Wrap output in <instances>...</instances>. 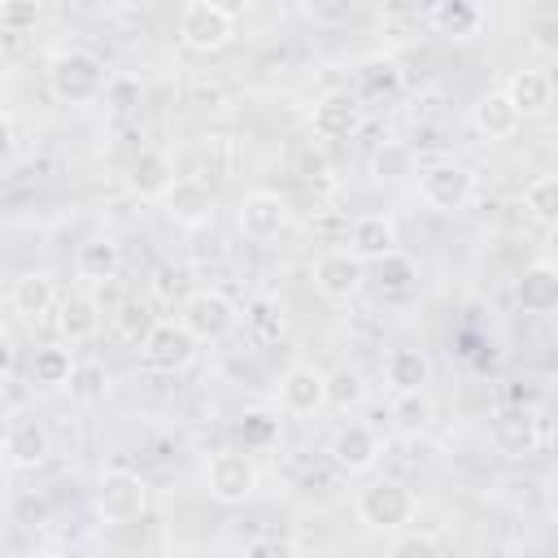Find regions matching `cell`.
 I'll use <instances>...</instances> for the list:
<instances>
[{
	"label": "cell",
	"mask_w": 558,
	"mask_h": 558,
	"mask_svg": "<svg viewBox=\"0 0 558 558\" xmlns=\"http://www.w3.org/2000/svg\"><path fill=\"white\" fill-rule=\"evenodd\" d=\"M48 92L61 105H92L109 92V74L105 61L92 48H61L48 61Z\"/></svg>",
	"instance_id": "1"
},
{
	"label": "cell",
	"mask_w": 558,
	"mask_h": 558,
	"mask_svg": "<svg viewBox=\"0 0 558 558\" xmlns=\"http://www.w3.org/2000/svg\"><path fill=\"white\" fill-rule=\"evenodd\" d=\"M353 510H357V519L371 532H401L418 514V497L410 493V484H401L392 475H379V480H371V484L357 488Z\"/></svg>",
	"instance_id": "2"
},
{
	"label": "cell",
	"mask_w": 558,
	"mask_h": 558,
	"mask_svg": "<svg viewBox=\"0 0 558 558\" xmlns=\"http://www.w3.org/2000/svg\"><path fill=\"white\" fill-rule=\"evenodd\" d=\"M179 323L196 336V344H218V340H227V336L235 331L240 310H235V301H231L227 292H218V288H196V292L183 296Z\"/></svg>",
	"instance_id": "3"
},
{
	"label": "cell",
	"mask_w": 558,
	"mask_h": 558,
	"mask_svg": "<svg viewBox=\"0 0 558 558\" xmlns=\"http://www.w3.org/2000/svg\"><path fill=\"white\" fill-rule=\"evenodd\" d=\"M144 510H148V484H144V475L131 471V466H109L100 475V484H96V514L105 523L122 527V523H135Z\"/></svg>",
	"instance_id": "4"
},
{
	"label": "cell",
	"mask_w": 558,
	"mask_h": 558,
	"mask_svg": "<svg viewBox=\"0 0 558 558\" xmlns=\"http://www.w3.org/2000/svg\"><path fill=\"white\" fill-rule=\"evenodd\" d=\"M235 35V9L214 4V0H187L179 9V39L192 52H218Z\"/></svg>",
	"instance_id": "5"
},
{
	"label": "cell",
	"mask_w": 558,
	"mask_h": 558,
	"mask_svg": "<svg viewBox=\"0 0 558 558\" xmlns=\"http://www.w3.org/2000/svg\"><path fill=\"white\" fill-rule=\"evenodd\" d=\"M418 196H423V205H432L440 214H458L475 196V174H471V166H462L453 157L427 161L418 170Z\"/></svg>",
	"instance_id": "6"
},
{
	"label": "cell",
	"mask_w": 558,
	"mask_h": 558,
	"mask_svg": "<svg viewBox=\"0 0 558 558\" xmlns=\"http://www.w3.org/2000/svg\"><path fill=\"white\" fill-rule=\"evenodd\" d=\"M205 493L222 506H240L257 493V462L244 449H218L205 462Z\"/></svg>",
	"instance_id": "7"
},
{
	"label": "cell",
	"mask_w": 558,
	"mask_h": 558,
	"mask_svg": "<svg viewBox=\"0 0 558 558\" xmlns=\"http://www.w3.org/2000/svg\"><path fill=\"white\" fill-rule=\"evenodd\" d=\"M379 453H384V445H379V432H375L371 423H344V427H336L331 440H327V458H331L336 471H344V475H366V471H375Z\"/></svg>",
	"instance_id": "8"
},
{
	"label": "cell",
	"mask_w": 558,
	"mask_h": 558,
	"mask_svg": "<svg viewBox=\"0 0 558 558\" xmlns=\"http://www.w3.org/2000/svg\"><path fill=\"white\" fill-rule=\"evenodd\" d=\"M140 357L148 371H161V375H179L192 366L196 357V336L183 327V323H157V331L140 344Z\"/></svg>",
	"instance_id": "9"
},
{
	"label": "cell",
	"mask_w": 558,
	"mask_h": 558,
	"mask_svg": "<svg viewBox=\"0 0 558 558\" xmlns=\"http://www.w3.org/2000/svg\"><path fill=\"white\" fill-rule=\"evenodd\" d=\"M288 218H292V209H288V201H283L279 192H248V196L240 201V209H235L240 235H244V240H257V244L275 240V235L288 227Z\"/></svg>",
	"instance_id": "10"
},
{
	"label": "cell",
	"mask_w": 558,
	"mask_h": 558,
	"mask_svg": "<svg viewBox=\"0 0 558 558\" xmlns=\"http://www.w3.org/2000/svg\"><path fill=\"white\" fill-rule=\"evenodd\" d=\"M349 253L362 262V266H375L392 253H401V235H397V222L388 214H362L349 222Z\"/></svg>",
	"instance_id": "11"
},
{
	"label": "cell",
	"mask_w": 558,
	"mask_h": 558,
	"mask_svg": "<svg viewBox=\"0 0 558 558\" xmlns=\"http://www.w3.org/2000/svg\"><path fill=\"white\" fill-rule=\"evenodd\" d=\"M310 279H314V292H318V296H327V301H349V296H357V288H362V279H366V266H362L349 248H331V253H323V257L314 262Z\"/></svg>",
	"instance_id": "12"
},
{
	"label": "cell",
	"mask_w": 558,
	"mask_h": 558,
	"mask_svg": "<svg viewBox=\"0 0 558 558\" xmlns=\"http://www.w3.org/2000/svg\"><path fill=\"white\" fill-rule=\"evenodd\" d=\"M166 214H170V222L174 227H183V231H196V227H205V222H214V187L205 183V179H196V174H183L170 192H166Z\"/></svg>",
	"instance_id": "13"
},
{
	"label": "cell",
	"mask_w": 558,
	"mask_h": 558,
	"mask_svg": "<svg viewBox=\"0 0 558 558\" xmlns=\"http://www.w3.org/2000/svg\"><path fill=\"white\" fill-rule=\"evenodd\" d=\"M48 453H52V440H48V427L39 418H9V427H4L9 471H35L48 462Z\"/></svg>",
	"instance_id": "14"
},
{
	"label": "cell",
	"mask_w": 558,
	"mask_h": 558,
	"mask_svg": "<svg viewBox=\"0 0 558 558\" xmlns=\"http://www.w3.org/2000/svg\"><path fill=\"white\" fill-rule=\"evenodd\" d=\"M310 126H314L318 140H349L362 126V100L353 92H327V96L314 100Z\"/></svg>",
	"instance_id": "15"
},
{
	"label": "cell",
	"mask_w": 558,
	"mask_h": 558,
	"mask_svg": "<svg viewBox=\"0 0 558 558\" xmlns=\"http://www.w3.org/2000/svg\"><path fill=\"white\" fill-rule=\"evenodd\" d=\"M174 161L161 153V148H140L126 166V187L140 196V201H166V192L174 187Z\"/></svg>",
	"instance_id": "16"
},
{
	"label": "cell",
	"mask_w": 558,
	"mask_h": 558,
	"mask_svg": "<svg viewBox=\"0 0 558 558\" xmlns=\"http://www.w3.org/2000/svg\"><path fill=\"white\" fill-rule=\"evenodd\" d=\"M279 405L288 414H318L327 405V371L318 366H288L279 379Z\"/></svg>",
	"instance_id": "17"
},
{
	"label": "cell",
	"mask_w": 558,
	"mask_h": 558,
	"mask_svg": "<svg viewBox=\"0 0 558 558\" xmlns=\"http://www.w3.org/2000/svg\"><path fill=\"white\" fill-rule=\"evenodd\" d=\"M493 445L506 453V458H527L541 449V418L536 410L527 405H510L497 423H493Z\"/></svg>",
	"instance_id": "18"
},
{
	"label": "cell",
	"mask_w": 558,
	"mask_h": 558,
	"mask_svg": "<svg viewBox=\"0 0 558 558\" xmlns=\"http://www.w3.org/2000/svg\"><path fill=\"white\" fill-rule=\"evenodd\" d=\"M514 301L523 314H554L558 310V266L554 262H532L523 266V275L514 279Z\"/></svg>",
	"instance_id": "19"
},
{
	"label": "cell",
	"mask_w": 558,
	"mask_h": 558,
	"mask_svg": "<svg viewBox=\"0 0 558 558\" xmlns=\"http://www.w3.org/2000/svg\"><path fill=\"white\" fill-rule=\"evenodd\" d=\"M471 122H475V131H480L484 140H510V135H519L523 113L514 109V100L506 96V87H493V92H484V96L475 100Z\"/></svg>",
	"instance_id": "20"
},
{
	"label": "cell",
	"mask_w": 558,
	"mask_h": 558,
	"mask_svg": "<svg viewBox=\"0 0 558 558\" xmlns=\"http://www.w3.org/2000/svg\"><path fill=\"white\" fill-rule=\"evenodd\" d=\"M9 305H13V314H22L31 323H39L44 314H52L57 310V283H52V275H44V270L17 275L13 288H9Z\"/></svg>",
	"instance_id": "21"
},
{
	"label": "cell",
	"mask_w": 558,
	"mask_h": 558,
	"mask_svg": "<svg viewBox=\"0 0 558 558\" xmlns=\"http://www.w3.org/2000/svg\"><path fill=\"white\" fill-rule=\"evenodd\" d=\"M401 65H397V57H366V61H357V70H353V96L357 100H392L397 92H401Z\"/></svg>",
	"instance_id": "22"
},
{
	"label": "cell",
	"mask_w": 558,
	"mask_h": 558,
	"mask_svg": "<svg viewBox=\"0 0 558 558\" xmlns=\"http://www.w3.org/2000/svg\"><path fill=\"white\" fill-rule=\"evenodd\" d=\"M506 96L514 100V109L523 118H536V113H545L554 105V78H549V70H532V65L514 70L510 83H506Z\"/></svg>",
	"instance_id": "23"
},
{
	"label": "cell",
	"mask_w": 558,
	"mask_h": 558,
	"mask_svg": "<svg viewBox=\"0 0 558 558\" xmlns=\"http://www.w3.org/2000/svg\"><path fill=\"white\" fill-rule=\"evenodd\" d=\"M118 262H122V248H118V240H109V235H92V240H83L78 253H74V270H78V279H87V283H113V279H118Z\"/></svg>",
	"instance_id": "24"
},
{
	"label": "cell",
	"mask_w": 558,
	"mask_h": 558,
	"mask_svg": "<svg viewBox=\"0 0 558 558\" xmlns=\"http://www.w3.org/2000/svg\"><path fill=\"white\" fill-rule=\"evenodd\" d=\"M384 379L392 384V392H423L427 379H432V362H427V353H418L410 344H397L384 357Z\"/></svg>",
	"instance_id": "25"
},
{
	"label": "cell",
	"mask_w": 558,
	"mask_h": 558,
	"mask_svg": "<svg viewBox=\"0 0 558 558\" xmlns=\"http://www.w3.org/2000/svg\"><path fill=\"white\" fill-rule=\"evenodd\" d=\"M432 26L440 31V35H449V39H475L480 35V26H484V13L471 4V0H440V4H432Z\"/></svg>",
	"instance_id": "26"
},
{
	"label": "cell",
	"mask_w": 558,
	"mask_h": 558,
	"mask_svg": "<svg viewBox=\"0 0 558 558\" xmlns=\"http://www.w3.org/2000/svg\"><path fill=\"white\" fill-rule=\"evenodd\" d=\"M57 327H61V340L65 344H83L100 327V305L92 296H65L61 301V314H57Z\"/></svg>",
	"instance_id": "27"
},
{
	"label": "cell",
	"mask_w": 558,
	"mask_h": 558,
	"mask_svg": "<svg viewBox=\"0 0 558 558\" xmlns=\"http://www.w3.org/2000/svg\"><path fill=\"white\" fill-rule=\"evenodd\" d=\"M432 414H436V405H432L427 388L423 392H397L392 405H388V418L401 436H423L432 427Z\"/></svg>",
	"instance_id": "28"
},
{
	"label": "cell",
	"mask_w": 558,
	"mask_h": 558,
	"mask_svg": "<svg viewBox=\"0 0 558 558\" xmlns=\"http://www.w3.org/2000/svg\"><path fill=\"white\" fill-rule=\"evenodd\" d=\"M157 314H153V305L148 301H140V296H122L118 301V310H113V331L126 340V344H144L153 331H157Z\"/></svg>",
	"instance_id": "29"
},
{
	"label": "cell",
	"mask_w": 558,
	"mask_h": 558,
	"mask_svg": "<svg viewBox=\"0 0 558 558\" xmlns=\"http://www.w3.org/2000/svg\"><path fill=\"white\" fill-rule=\"evenodd\" d=\"M74 366H78V362L70 357L65 344H48V349H39L35 362H31V384H39V388H61V384L74 379Z\"/></svg>",
	"instance_id": "30"
},
{
	"label": "cell",
	"mask_w": 558,
	"mask_h": 558,
	"mask_svg": "<svg viewBox=\"0 0 558 558\" xmlns=\"http://www.w3.org/2000/svg\"><path fill=\"white\" fill-rule=\"evenodd\" d=\"M371 170H375V179H388V183L410 179V174H414V148L401 144V140H384V144L371 153Z\"/></svg>",
	"instance_id": "31"
},
{
	"label": "cell",
	"mask_w": 558,
	"mask_h": 558,
	"mask_svg": "<svg viewBox=\"0 0 558 558\" xmlns=\"http://www.w3.org/2000/svg\"><path fill=\"white\" fill-rule=\"evenodd\" d=\"M523 209L545 222V227H558V174H536L527 187H523Z\"/></svg>",
	"instance_id": "32"
},
{
	"label": "cell",
	"mask_w": 558,
	"mask_h": 558,
	"mask_svg": "<svg viewBox=\"0 0 558 558\" xmlns=\"http://www.w3.org/2000/svg\"><path fill=\"white\" fill-rule=\"evenodd\" d=\"M414 279H418V270H414V257H410V253H392V257L375 262V283H379V292H388V296L410 292Z\"/></svg>",
	"instance_id": "33"
},
{
	"label": "cell",
	"mask_w": 558,
	"mask_h": 558,
	"mask_svg": "<svg viewBox=\"0 0 558 558\" xmlns=\"http://www.w3.org/2000/svg\"><path fill=\"white\" fill-rule=\"evenodd\" d=\"M362 401H366V379H362V371L340 366V371L327 375V405L353 410V405H362Z\"/></svg>",
	"instance_id": "34"
},
{
	"label": "cell",
	"mask_w": 558,
	"mask_h": 558,
	"mask_svg": "<svg viewBox=\"0 0 558 558\" xmlns=\"http://www.w3.org/2000/svg\"><path fill=\"white\" fill-rule=\"evenodd\" d=\"M240 440H244V449H270V445H279V414L248 410L240 418Z\"/></svg>",
	"instance_id": "35"
},
{
	"label": "cell",
	"mask_w": 558,
	"mask_h": 558,
	"mask_svg": "<svg viewBox=\"0 0 558 558\" xmlns=\"http://www.w3.org/2000/svg\"><path fill=\"white\" fill-rule=\"evenodd\" d=\"M105 392H109V371H105L100 362H78V366H74V379H70V397L83 401V405H92V401H100Z\"/></svg>",
	"instance_id": "36"
},
{
	"label": "cell",
	"mask_w": 558,
	"mask_h": 558,
	"mask_svg": "<svg viewBox=\"0 0 558 558\" xmlns=\"http://www.w3.org/2000/svg\"><path fill=\"white\" fill-rule=\"evenodd\" d=\"M527 48H532L536 57L558 61V13H536V17L527 22Z\"/></svg>",
	"instance_id": "37"
},
{
	"label": "cell",
	"mask_w": 558,
	"mask_h": 558,
	"mask_svg": "<svg viewBox=\"0 0 558 558\" xmlns=\"http://www.w3.org/2000/svg\"><path fill=\"white\" fill-rule=\"evenodd\" d=\"M388 558H445L440 541L432 532H401L388 549Z\"/></svg>",
	"instance_id": "38"
},
{
	"label": "cell",
	"mask_w": 558,
	"mask_h": 558,
	"mask_svg": "<svg viewBox=\"0 0 558 558\" xmlns=\"http://www.w3.org/2000/svg\"><path fill=\"white\" fill-rule=\"evenodd\" d=\"M39 13H44V9H39L35 0H26V4H22V0L0 4V31H4V35H22V31H31V26L39 22Z\"/></svg>",
	"instance_id": "39"
},
{
	"label": "cell",
	"mask_w": 558,
	"mask_h": 558,
	"mask_svg": "<svg viewBox=\"0 0 558 558\" xmlns=\"http://www.w3.org/2000/svg\"><path fill=\"white\" fill-rule=\"evenodd\" d=\"M105 100H109V109L113 113H135L140 109V78H131V74H118V78H109V92H105Z\"/></svg>",
	"instance_id": "40"
},
{
	"label": "cell",
	"mask_w": 558,
	"mask_h": 558,
	"mask_svg": "<svg viewBox=\"0 0 558 558\" xmlns=\"http://www.w3.org/2000/svg\"><path fill=\"white\" fill-rule=\"evenodd\" d=\"M244 318H248V327H253L262 340H275V336L283 331V318L275 314V305H270V301H253Z\"/></svg>",
	"instance_id": "41"
},
{
	"label": "cell",
	"mask_w": 558,
	"mask_h": 558,
	"mask_svg": "<svg viewBox=\"0 0 558 558\" xmlns=\"http://www.w3.org/2000/svg\"><path fill=\"white\" fill-rule=\"evenodd\" d=\"M244 558H296V549H292V541L262 536V541H253V545L244 549Z\"/></svg>",
	"instance_id": "42"
},
{
	"label": "cell",
	"mask_w": 558,
	"mask_h": 558,
	"mask_svg": "<svg viewBox=\"0 0 558 558\" xmlns=\"http://www.w3.org/2000/svg\"><path fill=\"white\" fill-rule=\"evenodd\" d=\"M0 153L4 157L17 153V118H13V109H0Z\"/></svg>",
	"instance_id": "43"
},
{
	"label": "cell",
	"mask_w": 558,
	"mask_h": 558,
	"mask_svg": "<svg viewBox=\"0 0 558 558\" xmlns=\"http://www.w3.org/2000/svg\"><path fill=\"white\" fill-rule=\"evenodd\" d=\"M153 288H157V296H174V288H179V283H170V266H161V270H157V283H153Z\"/></svg>",
	"instance_id": "44"
},
{
	"label": "cell",
	"mask_w": 558,
	"mask_h": 558,
	"mask_svg": "<svg viewBox=\"0 0 558 558\" xmlns=\"http://www.w3.org/2000/svg\"><path fill=\"white\" fill-rule=\"evenodd\" d=\"M4 375H13V340L4 336Z\"/></svg>",
	"instance_id": "45"
},
{
	"label": "cell",
	"mask_w": 558,
	"mask_h": 558,
	"mask_svg": "<svg viewBox=\"0 0 558 558\" xmlns=\"http://www.w3.org/2000/svg\"><path fill=\"white\" fill-rule=\"evenodd\" d=\"M31 558H61V554H52V549H39V554H31Z\"/></svg>",
	"instance_id": "46"
}]
</instances>
